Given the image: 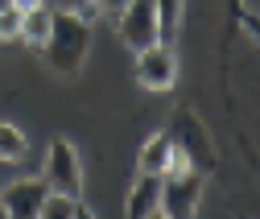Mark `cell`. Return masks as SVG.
Returning a JSON list of instances; mask_svg holds the SVG:
<instances>
[{
	"instance_id": "2",
	"label": "cell",
	"mask_w": 260,
	"mask_h": 219,
	"mask_svg": "<svg viewBox=\"0 0 260 219\" xmlns=\"http://www.w3.org/2000/svg\"><path fill=\"white\" fill-rule=\"evenodd\" d=\"M203 203V170H170L161 174V215H174V219H186L194 215Z\"/></svg>"
},
{
	"instance_id": "5",
	"label": "cell",
	"mask_w": 260,
	"mask_h": 219,
	"mask_svg": "<svg viewBox=\"0 0 260 219\" xmlns=\"http://www.w3.org/2000/svg\"><path fill=\"white\" fill-rule=\"evenodd\" d=\"M116 21H120V38L133 50H145L157 42V0H128Z\"/></svg>"
},
{
	"instance_id": "7",
	"label": "cell",
	"mask_w": 260,
	"mask_h": 219,
	"mask_svg": "<svg viewBox=\"0 0 260 219\" xmlns=\"http://www.w3.org/2000/svg\"><path fill=\"white\" fill-rule=\"evenodd\" d=\"M128 219H149L161 215V174H141L137 186L128 191Z\"/></svg>"
},
{
	"instance_id": "13",
	"label": "cell",
	"mask_w": 260,
	"mask_h": 219,
	"mask_svg": "<svg viewBox=\"0 0 260 219\" xmlns=\"http://www.w3.org/2000/svg\"><path fill=\"white\" fill-rule=\"evenodd\" d=\"M17 29H21V5H9L0 9V42H17Z\"/></svg>"
},
{
	"instance_id": "16",
	"label": "cell",
	"mask_w": 260,
	"mask_h": 219,
	"mask_svg": "<svg viewBox=\"0 0 260 219\" xmlns=\"http://www.w3.org/2000/svg\"><path fill=\"white\" fill-rule=\"evenodd\" d=\"M13 5H21V9H29V5H42V0H13Z\"/></svg>"
},
{
	"instance_id": "9",
	"label": "cell",
	"mask_w": 260,
	"mask_h": 219,
	"mask_svg": "<svg viewBox=\"0 0 260 219\" xmlns=\"http://www.w3.org/2000/svg\"><path fill=\"white\" fill-rule=\"evenodd\" d=\"M141 174H166L174 166V137L170 133H153L141 149V158H137Z\"/></svg>"
},
{
	"instance_id": "4",
	"label": "cell",
	"mask_w": 260,
	"mask_h": 219,
	"mask_svg": "<svg viewBox=\"0 0 260 219\" xmlns=\"http://www.w3.org/2000/svg\"><path fill=\"white\" fill-rule=\"evenodd\" d=\"M137 83L149 87V91H170L178 83V54H174V46L153 42V46L137 50Z\"/></svg>"
},
{
	"instance_id": "8",
	"label": "cell",
	"mask_w": 260,
	"mask_h": 219,
	"mask_svg": "<svg viewBox=\"0 0 260 219\" xmlns=\"http://www.w3.org/2000/svg\"><path fill=\"white\" fill-rule=\"evenodd\" d=\"M50 25H54V5L42 0V5H29L21 9V29H17V42H29V46H46L50 38Z\"/></svg>"
},
{
	"instance_id": "6",
	"label": "cell",
	"mask_w": 260,
	"mask_h": 219,
	"mask_svg": "<svg viewBox=\"0 0 260 219\" xmlns=\"http://www.w3.org/2000/svg\"><path fill=\"white\" fill-rule=\"evenodd\" d=\"M46 178L38 182V178H21V182H13L5 195V211L13 215V219H38V211H42V199H46Z\"/></svg>"
},
{
	"instance_id": "3",
	"label": "cell",
	"mask_w": 260,
	"mask_h": 219,
	"mask_svg": "<svg viewBox=\"0 0 260 219\" xmlns=\"http://www.w3.org/2000/svg\"><path fill=\"white\" fill-rule=\"evenodd\" d=\"M46 186L62 195H83V162H79V149L58 137L50 145V158H46Z\"/></svg>"
},
{
	"instance_id": "10",
	"label": "cell",
	"mask_w": 260,
	"mask_h": 219,
	"mask_svg": "<svg viewBox=\"0 0 260 219\" xmlns=\"http://www.w3.org/2000/svg\"><path fill=\"white\" fill-rule=\"evenodd\" d=\"M42 219H83L87 215V207L79 203V195H62V191H46V199H42V211H38Z\"/></svg>"
},
{
	"instance_id": "1",
	"label": "cell",
	"mask_w": 260,
	"mask_h": 219,
	"mask_svg": "<svg viewBox=\"0 0 260 219\" xmlns=\"http://www.w3.org/2000/svg\"><path fill=\"white\" fill-rule=\"evenodd\" d=\"M46 62L58 71V75H79L83 62H87V50H91V29L79 13H67V9H54V25H50V38H46Z\"/></svg>"
},
{
	"instance_id": "14",
	"label": "cell",
	"mask_w": 260,
	"mask_h": 219,
	"mask_svg": "<svg viewBox=\"0 0 260 219\" xmlns=\"http://www.w3.org/2000/svg\"><path fill=\"white\" fill-rule=\"evenodd\" d=\"M50 5H54V9H67V13H79L83 21L95 17V5H91V0H50Z\"/></svg>"
},
{
	"instance_id": "17",
	"label": "cell",
	"mask_w": 260,
	"mask_h": 219,
	"mask_svg": "<svg viewBox=\"0 0 260 219\" xmlns=\"http://www.w3.org/2000/svg\"><path fill=\"white\" fill-rule=\"evenodd\" d=\"M0 219H9V211H5V199H0Z\"/></svg>"
},
{
	"instance_id": "18",
	"label": "cell",
	"mask_w": 260,
	"mask_h": 219,
	"mask_svg": "<svg viewBox=\"0 0 260 219\" xmlns=\"http://www.w3.org/2000/svg\"><path fill=\"white\" fill-rule=\"evenodd\" d=\"M5 5H9V0H0V9H5Z\"/></svg>"
},
{
	"instance_id": "12",
	"label": "cell",
	"mask_w": 260,
	"mask_h": 219,
	"mask_svg": "<svg viewBox=\"0 0 260 219\" xmlns=\"http://www.w3.org/2000/svg\"><path fill=\"white\" fill-rule=\"evenodd\" d=\"M29 141L17 124H0V162H25Z\"/></svg>"
},
{
	"instance_id": "15",
	"label": "cell",
	"mask_w": 260,
	"mask_h": 219,
	"mask_svg": "<svg viewBox=\"0 0 260 219\" xmlns=\"http://www.w3.org/2000/svg\"><path fill=\"white\" fill-rule=\"evenodd\" d=\"M95 13H108V17H120V9L128 5V0H91Z\"/></svg>"
},
{
	"instance_id": "11",
	"label": "cell",
	"mask_w": 260,
	"mask_h": 219,
	"mask_svg": "<svg viewBox=\"0 0 260 219\" xmlns=\"http://www.w3.org/2000/svg\"><path fill=\"white\" fill-rule=\"evenodd\" d=\"M178 25H182V0H157V42L161 46H174Z\"/></svg>"
}]
</instances>
